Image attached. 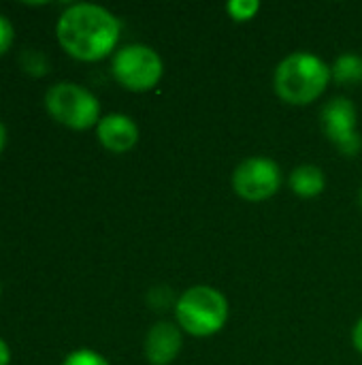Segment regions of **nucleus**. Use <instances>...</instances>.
<instances>
[{"instance_id": "dca6fc26", "label": "nucleus", "mask_w": 362, "mask_h": 365, "mask_svg": "<svg viewBox=\"0 0 362 365\" xmlns=\"http://www.w3.org/2000/svg\"><path fill=\"white\" fill-rule=\"evenodd\" d=\"M352 342H354V349L362 353V319L356 323V327L352 331Z\"/></svg>"}, {"instance_id": "0eeeda50", "label": "nucleus", "mask_w": 362, "mask_h": 365, "mask_svg": "<svg viewBox=\"0 0 362 365\" xmlns=\"http://www.w3.org/2000/svg\"><path fill=\"white\" fill-rule=\"evenodd\" d=\"M322 130L326 139L346 156H356L362 139L356 130V107L350 98H333L322 109Z\"/></svg>"}, {"instance_id": "39448f33", "label": "nucleus", "mask_w": 362, "mask_h": 365, "mask_svg": "<svg viewBox=\"0 0 362 365\" xmlns=\"http://www.w3.org/2000/svg\"><path fill=\"white\" fill-rule=\"evenodd\" d=\"M162 60L160 56L147 45H126L113 56V77L126 90L132 92H147L151 90L162 77Z\"/></svg>"}, {"instance_id": "4468645a", "label": "nucleus", "mask_w": 362, "mask_h": 365, "mask_svg": "<svg viewBox=\"0 0 362 365\" xmlns=\"http://www.w3.org/2000/svg\"><path fill=\"white\" fill-rule=\"evenodd\" d=\"M21 64H23V71L26 73H32V75H43V73H47V58L43 56V53H38V51H26L23 56H21Z\"/></svg>"}, {"instance_id": "f3484780", "label": "nucleus", "mask_w": 362, "mask_h": 365, "mask_svg": "<svg viewBox=\"0 0 362 365\" xmlns=\"http://www.w3.org/2000/svg\"><path fill=\"white\" fill-rule=\"evenodd\" d=\"M9 361H11V351H9L6 342L0 338V365H9Z\"/></svg>"}, {"instance_id": "ddd939ff", "label": "nucleus", "mask_w": 362, "mask_h": 365, "mask_svg": "<svg viewBox=\"0 0 362 365\" xmlns=\"http://www.w3.org/2000/svg\"><path fill=\"white\" fill-rule=\"evenodd\" d=\"M62 365H109V361H107L102 355L94 353V351L81 349V351L70 353V355L64 359V364Z\"/></svg>"}, {"instance_id": "1a4fd4ad", "label": "nucleus", "mask_w": 362, "mask_h": 365, "mask_svg": "<svg viewBox=\"0 0 362 365\" xmlns=\"http://www.w3.org/2000/svg\"><path fill=\"white\" fill-rule=\"evenodd\" d=\"M181 331L173 323H156L145 338V357L151 365L173 364L181 351Z\"/></svg>"}, {"instance_id": "9d476101", "label": "nucleus", "mask_w": 362, "mask_h": 365, "mask_svg": "<svg viewBox=\"0 0 362 365\" xmlns=\"http://www.w3.org/2000/svg\"><path fill=\"white\" fill-rule=\"evenodd\" d=\"M324 186H326L324 173L316 165H301L290 175V188L303 199L318 197L324 190Z\"/></svg>"}, {"instance_id": "6ab92c4d", "label": "nucleus", "mask_w": 362, "mask_h": 365, "mask_svg": "<svg viewBox=\"0 0 362 365\" xmlns=\"http://www.w3.org/2000/svg\"><path fill=\"white\" fill-rule=\"evenodd\" d=\"M361 205H362V188H361Z\"/></svg>"}, {"instance_id": "2eb2a0df", "label": "nucleus", "mask_w": 362, "mask_h": 365, "mask_svg": "<svg viewBox=\"0 0 362 365\" xmlns=\"http://www.w3.org/2000/svg\"><path fill=\"white\" fill-rule=\"evenodd\" d=\"M11 43H13V26L4 15H0V56L11 47Z\"/></svg>"}, {"instance_id": "6e6552de", "label": "nucleus", "mask_w": 362, "mask_h": 365, "mask_svg": "<svg viewBox=\"0 0 362 365\" xmlns=\"http://www.w3.org/2000/svg\"><path fill=\"white\" fill-rule=\"evenodd\" d=\"M96 135H98V141L109 152L124 154L137 145L139 126L134 124L132 118H128L124 113H109V115L100 118V122L96 126Z\"/></svg>"}, {"instance_id": "7ed1b4c3", "label": "nucleus", "mask_w": 362, "mask_h": 365, "mask_svg": "<svg viewBox=\"0 0 362 365\" xmlns=\"http://www.w3.org/2000/svg\"><path fill=\"white\" fill-rule=\"evenodd\" d=\"M175 317L183 331L196 338H207L226 325L228 302L213 287H192L177 299Z\"/></svg>"}, {"instance_id": "f8f14e48", "label": "nucleus", "mask_w": 362, "mask_h": 365, "mask_svg": "<svg viewBox=\"0 0 362 365\" xmlns=\"http://www.w3.org/2000/svg\"><path fill=\"white\" fill-rule=\"evenodd\" d=\"M226 9H228L230 17L235 21H247L258 13L260 2L258 0H233V2L226 4Z\"/></svg>"}, {"instance_id": "f03ea898", "label": "nucleus", "mask_w": 362, "mask_h": 365, "mask_svg": "<svg viewBox=\"0 0 362 365\" xmlns=\"http://www.w3.org/2000/svg\"><path fill=\"white\" fill-rule=\"evenodd\" d=\"M331 81V66L314 53L297 51L280 62L273 86L277 96L290 105H309L320 98Z\"/></svg>"}, {"instance_id": "f257e3e1", "label": "nucleus", "mask_w": 362, "mask_h": 365, "mask_svg": "<svg viewBox=\"0 0 362 365\" xmlns=\"http://www.w3.org/2000/svg\"><path fill=\"white\" fill-rule=\"evenodd\" d=\"M55 34L68 56L83 62H96L115 49L119 41V21L105 6L73 4L60 15Z\"/></svg>"}, {"instance_id": "a211bd4d", "label": "nucleus", "mask_w": 362, "mask_h": 365, "mask_svg": "<svg viewBox=\"0 0 362 365\" xmlns=\"http://www.w3.org/2000/svg\"><path fill=\"white\" fill-rule=\"evenodd\" d=\"M4 143H6V128H4L2 122H0V154H2V150H4Z\"/></svg>"}, {"instance_id": "9b49d317", "label": "nucleus", "mask_w": 362, "mask_h": 365, "mask_svg": "<svg viewBox=\"0 0 362 365\" xmlns=\"http://www.w3.org/2000/svg\"><path fill=\"white\" fill-rule=\"evenodd\" d=\"M331 77L339 86H356L362 83V58L358 53H344L331 66Z\"/></svg>"}, {"instance_id": "423d86ee", "label": "nucleus", "mask_w": 362, "mask_h": 365, "mask_svg": "<svg viewBox=\"0 0 362 365\" xmlns=\"http://www.w3.org/2000/svg\"><path fill=\"white\" fill-rule=\"evenodd\" d=\"M282 186V171L275 160L254 156L243 160L233 173V188L245 201H267Z\"/></svg>"}, {"instance_id": "20e7f679", "label": "nucleus", "mask_w": 362, "mask_h": 365, "mask_svg": "<svg viewBox=\"0 0 362 365\" xmlns=\"http://www.w3.org/2000/svg\"><path fill=\"white\" fill-rule=\"evenodd\" d=\"M45 107L55 122L73 130H85L100 122L98 98L73 81L53 83L45 94Z\"/></svg>"}]
</instances>
